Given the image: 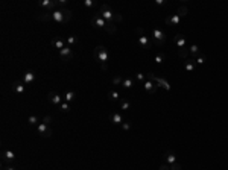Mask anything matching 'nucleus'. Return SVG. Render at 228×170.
<instances>
[{"label":"nucleus","mask_w":228,"mask_h":170,"mask_svg":"<svg viewBox=\"0 0 228 170\" xmlns=\"http://www.w3.org/2000/svg\"><path fill=\"white\" fill-rule=\"evenodd\" d=\"M84 6L85 8H94L96 2H94V0H84Z\"/></svg>","instance_id":"35"},{"label":"nucleus","mask_w":228,"mask_h":170,"mask_svg":"<svg viewBox=\"0 0 228 170\" xmlns=\"http://www.w3.org/2000/svg\"><path fill=\"white\" fill-rule=\"evenodd\" d=\"M66 43L68 44V47H72V46H75V44H78V37L72 35V37H68V38L66 40Z\"/></svg>","instance_id":"26"},{"label":"nucleus","mask_w":228,"mask_h":170,"mask_svg":"<svg viewBox=\"0 0 228 170\" xmlns=\"http://www.w3.org/2000/svg\"><path fill=\"white\" fill-rule=\"evenodd\" d=\"M189 49L187 47H182V49H180L178 50V55H180V58H182V59H187V56H189Z\"/></svg>","instance_id":"25"},{"label":"nucleus","mask_w":228,"mask_h":170,"mask_svg":"<svg viewBox=\"0 0 228 170\" xmlns=\"http://www.w3.org/2000/svg\"><path fill=\"white\" fill-rule=\"evenodd\" d=\"M178 23H180V17H178L177 14L166 17V24H169V26H175V24H178Z\"/></svg>","instance_id":"18"},{"label":"nucleus","mask_w":228,"mask_h":170,"mask_svg":"<svg viewBox=\"0 0 228 170\" xmlns=\"http://www.w3.org/2000/svg\"><path fill=\"white\" fill-rule=\"evenodd\" d=\"M122 85H123V88H126V90H128V88H133L134 84H133V80H131V79H125Z\"/></svg>","instance_id":"34"},{"label":"nucleus","mask_w":228,"mask_h":170,"mask_svg":"<svg viewBox=\"0 0 228 170\" xmlns=\"http://www.w3.org/2000/svg\"><path fill=\"white\" fill-rule=\"evenodd\" d=\"M59 110L63 111V112H68L70 111V103L68 102H63V103L59 105Z\"/></svg>","instance_id":"31"},{"label":"nucleus","mask_w":228,"mask_h":170,"mask_svg":"<svg viewBox=\"0 0 228 170\" xmlns=\"http://www.w3.org/2000/svg\"><path fill=\"white\" fill-rule=\"evenodd\" d=\"M35 80V71L33 70H26L23 75V82L24 84H32Z\"/></svg>","instance_id":"12"},{"label":"nucleus","mask_w":228,"mask_h":170,"mask_svg":"<svg viewBox=\"0 0 228 170\" xmlns=\"http://www.w3.org/2000/svg\"><path fill=\"white\" fill-rule=\"evenodd\" d=\"M90 23H91V26H94L98 29H105V26H107V21L100 17V14H96L94 17H91Z\"/></svg>","instance_id":"7"},{"label":"nucleus","mask_w":228,"mask_h":170,"mask_svg":"<svg viewBox=\"0 0 228 170\" xmlns=\"http://www.w3.org/2000/svg\"><path fill=\"white\" fill-rule=\"evenodd\" d=\"M3 170H15V169H14V167H11V166H8V167H5Z\"/></svg>","instance_id":"46"},{"label":"nucleus","mask_w":228,"mask_h":170,"mask_svg":"<svg viewBox=\"0 0 228 170\" xmlns=\"http://www.w3.org/2000/svg\"><path fill=\"white\" fill-rule=\"evenodd\" d=\"M119 103H120V110H123V111L131 110V103H129L126 99H120V100H119Z\"/></svg>","instance_id":"21"},{"label":"nucleus","mask_w":228,"mask_h":170,"mask_svg":"<svg viewBox=\"0 0 228 170\" xmlns=\"http://www.w3.org/2000/svg\"><path fill=\"white\" fill-rule=\"evenodd\" d=\"M75 96H76L75 91H67V93L64 94V102H68V103L73 102V100H75Z\"/></svg>","instance_id":"23"},{"label":"nucleus","mask_w":228,"mask_h":170,"mask_svg":"<svg viewBox=\"0 0 228 170\" xmlns=\"http://www.w3.org/2000/svg\"><path fill=\"white\" fill-rule=\"evenodd\" d=\"M12 88H14V91L19 93V94H23V93L26 91L23 80H14V82H12Z\"/></svg>","instance_id":"13"},{"label":"nucleus","mask_w":228,"mask_h":170,"mask_svg":"<svg viewBox=\"0 0 228 170\" xmlns=\"http://www.w3.org/2000/svg\"><path fill=\"white\" fill-rule=\"evenodd\" d=\"M37 132L43 138H49V137H52V134H53L52 129L49 128V124H46V123H38L37 124Z\"/></svg>","instance_id":"4"},{"label":"nucleus","mask_w":228,"mask_h":170,"mask_svg":"<svg viewBox=\"0 0 228 170\" xmlns=\"http://www.w3.org/2000/svg\"><path fill=\"white\" fill-rule=\"evenodd\" d=\"M158 170H170V166L169 164H161Z\"/></svg>","instance_id":"42"},{"label":"nucleus","mask_w":228,"mask_h":170,"mask_svg":"<svg viewBox=\"0 0 228 170\" xmlns=\"http://www.w3.org/2000/svg\"><path fill=\"white\" fill-rule=\"evenodd\" d=\"M28 123L31 124V126H35V124H38V119L35 117V115H29V117H28Z\"/></svg>","instance_id":"33"},{"label":"nucleus","mask_w":228,"mask_h":170,"mask_svg":"<svg viewBox=\"0 0 228 170\" xmlns=\"http://www.w3.org/2000/svg\"><path fill=\"white\" fill-rule=\"evenodd\" d=\"M173 43L177 44L180 49L186 47V38H184V35H182V33H177V35H175V37H173Z\"/></svg>","instance_id":"15"},{"label":"nucleus","mask_w":228,"mask_h":170,"mask_svg":"<svg viewBox=\"0 0 228 170\" xmlns=\"http://www.w3.org/2000/svg\"><path fill=\"white\" fill-rule=\"evenodd\" d=\"M189 52L192 53V56H196L198 53H199V47L196 46V44H192V46H190V49H189Z\"/></svg>","instance_id":"30"},{"label":"nucleus","mask_w":228,"mask_h":170,"mask_svg":"<svg viewBox=\"0 0 228 170\" xmlns=\"http://www.w3.org/2000/svg\"><path fill=\"white\" fill-rule=\"evenodd\" d=\"M137 79L138 80H145V75L143 73H137Z\"/></svg>","instance_id":"43"},{"label":"nucleus","mask_w":228,"mask_h":170,"mask_svg":"<svg viewBox=\"0 0 228 170\" xmlns=\"http://www.w3.org/2000/svg\"><path fill=\"white\" fill-rule=\"evenodd\" d=\"M147 78H149V80H151V82H154L155 85L157 84H158L160 87H163L164 88V90H170V85H169V82H166V80L164 79H160V78H157V76H154L152 73H147Z\"/></svg>","instance_id":"6"},{"label":"nucleus","mask_w":228,"mask_h":170,"mask_svg":"<svg viewBox=\"0 0 228 170\" xmlns=\"http://www.w3.org/2000/svg\"><path fill=\"white\" fill-rule=\"evenodd\" d=\"M40 6H43L46 11L53 12L55 9H58V2H53V0H41Z\"/></svg>","instance_id":"9"},{"label":"nucleus","mask_w":228,"mask_h":170,"mask_svg":"<svg viewBox=\"0 0 228 170\" xmlns=\"http://www.w3.org/2000/svg\"><path fill=\"white\" fill-rule=\"evenodd\" d=\"M59 56H61V59L63 61H72L73 59V50H72V47H64L63 50H59Z\"/></svg>","instance_id":"10"},{"label":"nucleus","mask_w":228,"mask_h":170,"mask_svg":"<svg viewBox=\"0 0 228 170\" xmlns=\"http://www.w3.org/2000/svg\"><path fill=\"white\" fill-rule=\"evenodd\" d=\"M163 158L166 159V164H173V163H177V156H175V154L172 150H167L166 154L163 155Z\"/></svg>","instance_id":"16"},{"label":"nucleus","mask_w":228,"mask_h":170,"mask_svg":"<svg viewBox=\"0 0 228 170\" xmlns=\"http://www.w3.org/2000/svg\"><path fill=\"white\" fill-rule=\"evenodd\" d=\"M157 88H158V85H155L154 82H151V80H147V82H145V90H146L149 94H155Z\"/></svg>","instance_id":"17"},{"label":"nucleus","mask_w":228,"mask_h":170,"mask_svg":"<svg viewBox=\"0 0 228 170\" xmlns=\"http://www.w3.org/2000/svg\"><path fill=\"white\" fill-rule=\"evenodd\" d=\"M38 20H41V21H49V20H52V12L38 14Z\"/></svg>","instance_id":"24"},{"label":"nucleus","mask_w":228,"mask_h":170,"mask_svg":"<svg viewBox=\"0 0 228 170\" xmlns=\"http://www.w3.org/2000/svg\"><path fill=\"white\" fill-rule=\"evenodd\" d=\"M108 97H110V100H120V96H119V93L117 91H110L108 93Z\"/></svg>","instance_id":"29"},{"label":"nucleus","mask_w":228,"mask_h":170,"mask_svg":"<svg viewBox=\"0 0 228 170\" xmlns=\"http://www.w3.org/2000/svg\"><path fill=\"white\" fill-rule=\"evenodd\" d=\"M113 84H114V85H122V84H123V80H122L120 76H114V78H113Z\"/></svg>","instance_id":"36"},{"label":"nucleus","mask_w":228,"mask_h":170,"mask_svg":"<svg viewBox=\"0 0 228 170\" xmlns=\"http://www.w3.org/2000/svg\"><path fill=\"white\" fill-rule=\"evenodd\" d=\"M122 129H123V131H129L131 129V123L129 122H123V123H122Z\"/></svg>","instance_id":"38"},{"label":"nucleus","mask_w":228,"mask_h":170,"mask_svg":"<svg viewBox=\"0 0 228 170\" xmlns=\"http://www.w3.org/2000/svg\"><path fill=\"white\" fill-rule=\"evenodd\" d=\"M205 62V55H201V56H198V59H196V64H204Z\"/></svg>","instance_id":"39"},{"label":"nucleus","mask_w":228,"mask_h":170,"mask_svg":"<svg viewBox=\"0 0 228 170\" xmlns=\"http://www.w3.org/2000/svg\"><path fill=\"white\" fill-rule=\"evenodd\" d=\"M135 32H137L138 37H143V35H145V31H143L142 28H137V29H135Z\"/></svg>","instance_id":"41"},{"label":"nucleus","mask_w":228,"mask_h":170,"mask_svg":"<svg viewBox=\"0 0 228 170\" xmlns=\"http://www.w3.org/2000/svg\"><path fill=\"white\" fill-rule=\"evenodd\" d=\"M94 58L98 59L100 64H107V61H108V50L105 46H98L94 49Z\"/></svg>","instance_id":"3"},{"label":"nucleus","mask_w":228,"mask_h":170,"mask_svg":"<svg viewBox=\"0 0 228 170\" xmlns=\"http://www.w3.org/2000/svg\"><path fill=\"white\" fill-rule=\"evenodd\" d=\"M100 68H102V71H107V70H108V64H102Z\"/></svg>","instance_id":"45"},{"label":"nucleus","mask_w":228,"mask_h":170,"mask_svg":"<svg viewBox=\"0 0 228 170\" xmlns=\"http://www.w3.org/2000/svg\"><path fill=\"white\" fill-rule=\"evenodd\" d=\"M52 46H53L55 49H58V50H63L66 47V41L63 38H59V37H55V38H52Z\"/></svg>","instance_id":"14"},{"label":"nucleus","mask_w":228,"mask_h":170,"mask_svg":"<svg viewBox=\"0 0 228 170\" xmlns=\"http://www.w3.org/2000/svg\"><path fill=\"white\" fill-rule=\"evenodd\" d=\"M155 5H158V6H163V5H164V0H155Z\"/></svg>","instance_id":"44"},{"label":"nucleus","mask_w":228,"mask_h":170,"mask_svg":"<svg viewBox=\"0 0 228 170\" xmlns=\"http://www.w3.org/2000/svg\"><path fill=\"white\" fill-rule=\"evenodd\" d=\"M177 15L180 17V18H181V17H184V15H187V8L186 6H180L178 11H177Z\"/></svg>","instance_id":"28"},{"label":"nucleus","mask_w":228,"mask_h":170,"mask_svg":"<svg viewBox=\"0 0 228 170\" xmlns=\"http://www.w3.org/2000/svg\"><path fill=\"white\" fill-rule=\"evenodd\" d=\"M111 122H113L114 124H122V123H123V117H122L119 112H116V114L111 115Z\"/></svg>","instance_id":"20"},{"label":"nucleus","mask_w":228,"mask_h":170,"mask_svg":"<svg viewBox=\"0 0 228 170\" xmlns=\"http://www.w3.org/2000/svg\"><path fill=\"white\" fill-rule=\"evenodd\" d=\"M195 65H196V61H193V59H187L186 61V70L187 71H193Z\"/></svg>","instance_id":"22"},{"label":"nucleus","mask_w":228,"mask_h":170,"mask_svg":"<svg viewBox=\"0 0 228 170\" xmlns=\"http://www.w3.org/2000/svg\"><path fill=\"white\" fill-rule=\"evenodd\" d=\"M2 158H3L5 163L11 164V163H14V161H15V154H14L11 149H3L2 150Z\"/></svg>","instance_id":"11"},{"label":"nucleus","mask_w":228,"mask_h":170,"mask_svg":"<svg viewBox=\"0 0 228 170\" xmlns=\"http://www.w3.org/2000/svg\"><path fill=\"white\" fill-rule=\"evenodd\" d=\"M164 59H166L164 53H157V55H155V62H157V64H161Z\"/></svg>","instance_id":"32"},{"label":"nucleus","mask_w":228,"mask_h":170,"mask_svg":"<svg viewBox=\"0 0 228 170\" xmlns=\"http://www.w3.org/2000/svg\"><path fill=\"white\" fill-rule=\"evenodd\" d=\"M50 122H52V115H44V117H43V123L49 124Z\"/></svg>","instance_id":"40"},{"label":"nucleus","mask_w":228,"mask_h":170,"mask_svg":"<svg viewBox=\"0 0 228 170\" xmlns=\"http://www.w3.org/2000/svg\"><path fill=\"white\" fill-rule=\"evenodd\" d=\"M47 100L52 102L53 105H56V106H59L61 103L64 102V100H63V97H61V94L56 93V91H49V94H47Z\"/></svg>","instance_id":"8"},{"label":"nucleus","mask_w":228,"mask_h":170,"mask_svg":"<svg viewBox=\"0 0 228 170\" xmlns=\"http://www.w3.org/2000/svg\"><path fill=\"white\" fill-rule=\"evenodd\" d=\"M170 166V170H182V166L180 163H173V164H169Z\"/></svg>","instance_id":"37"},{"label":"nucleus","mask_w":228,"mask_h":170,"mask_svg":"<svg viewBox=\"0 0 228 170\" xmlns=\"http://www.w3.org/2000/svg\"><path fill=\"white\" fill-rule=\"evenodd\" d=\"M138 43H140V46H142L143 49H151V41L147 40L146 35H143V37H138Z\"/></svg>","instance_id":"19"},{"label":"nucleus","mask_w":228,"mask_h":170,"mask_svg":"<svg viewBox=\"0 0 228 170\" xmlns=\"http://www.w3.org/2000/svg\"><path fill=\"white\" fill-rule=\"evenodd\" d=\"M99 14L100 17L107 21V23H113V24H119L122 20H123V17H122V14L119 12H114L111 9L110 5H100L99 8Z\"/></svg>","instance_id":"1"},{"label":"nucleus","mask_w":228,"mask_h":170,"mask_svg":"<svg viewBox=\"0 0 228 170\" xmlns=\"http://www.w3.org/2000/svg\"><path fill=\"white\" fill-rule=\"evenodd\" d=\"M52 20L59 24H66L72 20V11L67 9V8H58L52 12Z\"/></svg>","instance_id":"2"},{"label":"nucleus","mask_w":228,"mask_h":170,"mask_svg":"<svg viewBox=\"0 0 228 170\" xmlns=\"http://www.w3.org/2000/svg\"><path fill=\"white\" fill-rule=\"evenodd\" d=\"M105 31H107L108 33H116V24H113V23H107V26H105Z\"/></svg>","instance_id":"27"},{"label":"nucleus","mask_w":228,"mask_h":170,"mask_svg":"<svg viewBox=\"0 0 228 170\" xmlns=\"http://www.w3.org/2000/svg\"><path fill=\"white\" fill-rule=\"evenodd\" d=\"M152 37H154V41H155L157 46H163V44L166 43V35L160 29H154L152 31Z\"/></svg>","instance_id":"5"}]
</instances>
